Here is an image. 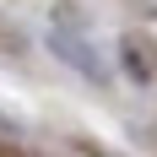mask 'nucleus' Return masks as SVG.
<instances>
[{
	"label": "nucleus",
	"mask_w": 157,
	"mask_h": 157,
	"mask_svg": "<svg viewBox=\"0 0 157 157\" xmlns=\"http://www.w3.org/2000/svg\"><path fill=\"white\" fill-rule=\"evenodd\" d=\"M49 49H54L71 71H81V76H92V81H109V65H103V54H98L87 38H76V33L54 27V33H49Z\"/></svg>",
	"instance_id": "obj_1"
},
{
	"label": "nucleus",
	"mask_w": 157,
	"mask_h": 157,
	"mask_svg": "<svg viewBox=\"0 0 157 157\" xmlns=\"http://www.w3.org/2000/svg\"><path fill=\"white\" fill-rule=\"evenodd\" d=\"M16 130H22V125H16L11 114H0V136H16Z\"/></svg>",
	"instance_id": "obj_3"
},
{
	"label": "nucleus",
	"mask_w": 157,
	"mask_h": 157,
	"mask_svg": "<svg viewBox=\"0 0 157 157\" xmlns=\"http://www.w3.org/2000/svg\"><path fill=\"white\" fill-rule=\"evenodd\" d=\"M125 65H130V76H152V60H146V44L141 38H125Z\"/></svg>",
	"instance_id": "obj_2"
}]
</instances>
